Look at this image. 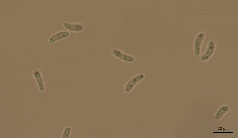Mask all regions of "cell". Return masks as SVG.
Here are the masks:
<instances>
[{"label":"cell","mask_w":238,"mask_h":138,"mask_svg":"<svg viewBox=\"0 0 238 138\" xmlns=\"http://www.w3.org/2000/svg\"><path fill=\"white\" fill-rule=\"evenodd\" d=\"M33 75L36 81L39 90L41 92H43L45 90V87L41 72L39 70H35L33 73Z\"/></svg>","instance_id":"6da1fadb"},{"label":"cell","mask_w":238,"mask_h":138,"mask_svg":"<svg viewBox=\"0 0 238 138\" xmlns=\"http://www.w3.org/2000/svg\"><path fill=\"white\" fill-rule=\"evenodd\" d=\"M70 34L69 32L62 31L58 32L51 36L48 39V42L51 43L64 39L68 37Z\"/></svg>","instance_id":"7a4b0ae2"},{"label":"cell","mask_w":238,"mask_h":138,"mask_svg":"<svg viewBox=\"0 0 238 138\" xmlns=\"http://www.w3.org/2000/svg\"><path fill=\"white\" fill-rule=\"evenodd\" d=\"M205 37L203 32L199 33L197 36L194 43V52L197 56H199L200 53V48L202 42Z\"/></svg>","instance_id":"3957f363"},{"label":"cell","mask_w":238,"mask_h":138,"mask_svg":"<svg viewBox=\"0 0 238 138\" xmlns=\"http://www.w3.org/2000/svg\"><path fill=\"white\" fill-rule=\"evenodd\" d=\"M112 53L115 57L125 61L131 62L133 61L134 60L133 57L125 54L116 49H113L112 51Z\"/></svg>","instance_id":"277c9868"},{"label":"cell","mask_w":238,"mask_h":138,"mask_svg":"<svg viewBox=\"0 0 238 138\" xmlns=\"http://www.w3.org/2000/svg\"><path fill=\"white\" fill-rule=\"evenodd\" d=\"M214 46V43L213 41H211L209 42L206 51L201 57V60H206L211 57L213 53Z\"/></svg>","instance_id":"5b68a950"},{"label":"cell","mask_w":238,"mask_h":138,"mask_svg":"<svg viewBox=\"0 0 238 138\" xmlns=\"http://www.w3.org/2000/svg\"><path fill=\"white\" fill-rule=\"evenodd\" d=\"M144 77L143 74L139 75L132 79L127 83L125 88V90L126 92L130 91L134 85L142 79Z\"/></svg>","instance_id":"8992f818"},{"label":"cell","mask_w":238,"mask_h":138,"mask_svg":"<svg viewBox=\"0 0 238 138\" xmlns=\"http://www.w3.org/2000/svg\"><path fill=\"white\" fill-rule=\"evenodd\" d=\"M63 25L66 28L72 31H79L83 29L82 26L80 24L65 22L64 23Z\"/></svg>","instance_id":"52a82bcc"},{"label":"cell","mask_w":238,"mask_h":138,"mask_svg":"<svg viewBox=\"0 0 238 138\" xmlns=\"http://www.w3.org/2000/svg\"><path fill=\"white\" fill-rule=\"evenodd\" d=\"M71 132V128L69 127H66L64 130L62 134V138H69Z\"/></svg>","instance_id":"ba28073f"}]
</instances>
